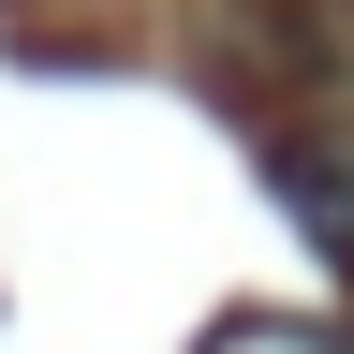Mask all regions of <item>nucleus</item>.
<instances>
[{
  "label": "nucleus",
  "mask_w": 354,
  "mask_h": 354,
  "mask_svg": "<svg viewBox=\"0 0 354 354\" xmlns=\"http://www.w3.org/2000/svg\"><path fill=\"white\" fill-rule=\"evenodd\" d=\"M266 177H281V207L310 221V251H325V266H354V118L266 133Z\"/></svg>",
  "instance_id": "obj_1"
},
{
  "label": "nucleus",
  "mask_w": 354,
  "mask_h": 354,
  "mask_svg": "<svg viewBox=\"0 0 354 354\" xmlns=\"http://www.w3.org/2000/svg\"><path fill=\"white\" fill-rule=\"evenodd\" d=\"M192 354H354V339H339V325H310V310H221Z\"/></svg>",
  "instance_id": "obj_2"
}]
</instances>
